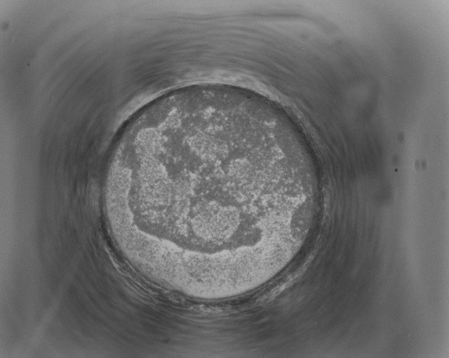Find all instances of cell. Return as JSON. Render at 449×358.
<instances>
[{
    "label": "cell",
    "instance_id": "6da1fadb",
    "mask_svg": "<svg viewBox=\"0 0 449 358\" xmlns=\"http://www.w3.org/2000/svg\"><path fill=\"white\" fill-rule=\"evenodd\" d=\"M314 182L303 150L274 124L222 107L175 110L126 161V226L168 283L235 286L288 257Z\"/></svg>",
    "mask_w": 449,
    "mask_h": 358
}]
</instances>
